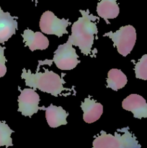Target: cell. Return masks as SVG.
Returning a JSON list of instances; mask_svg holds the SVG:
<instances>
[{
	"mask_svg": "<svg viewBox=\"0 0 147 148\" xmlns=\"http://www.w3.org/2000/svg\"><path fill=\"white\" fill-rule=\"evenodd\" d=\"M82 17L74 23L71 27V35L68 40L74 46H78L83 54L88 56L92 51L95 35H97L98 30L95 21L99 17L89 13V10H79Z\"/></svg>",
	"mask_w": 147,
	"mask_h": 148,
	"instance_id": "1",
	"label": "cell"
},
{
	"mask_svg": "<svg viewBox=\"0 0 147 148\" xmlns=\"http://www.w3.org/2000/svg\"><path fill=\"white\" fill-rule=\"evenodd\" d=\"M44 70V72L37 71L35 73H32L30 69L26 70L23 69L21 78L24 79L27 86L30 87L35 90L38 89L43 92L50 93L55 97L59 96L63 91L70 90V89L63 87L66 82L59 75L45 68Z\"/></svg>",
	"mask_w": 147,
	"mask_h": 148,
	"instance_id": "2",
	"label": "cell"
},
{
	"mask_svg": "<svg viewBox=\"0 0 147 148\" xmlns=\"http://www.w3.org/2000/svg\"><path fill=\"white\" fill-rule=\"evenodd\" d=\"M122 134L115 132V135L101 131L100 134L94 140V148H140L136 137L129 131V127L122 129Z\"/></svg>",
	"mask_w": 147,
	"mask_h": 148,
	"instance_id": "3",
	"label": "cell"
},
{
	"mask_svg": "<svg viewBox=\"0 0 147 148\" xmlns=\"http://www.w3.org/2000/svg\"><path fill=\"white\" fill-rule=\"evenodd\" d=\"M103 36H108L113 41V46L122 56H127L131 53L136 40L135 29L131 25L122 26L115 33L110 31L105 33Z\"/></svg>",
	"mask_w": 147,
	"mask_h": 148,
	"instance_id": "4",
	"label": "cell"
},
{
	"mask_svg": "<svg viewBox=\"0 0 147 148\" xmlns=\"http://www.w3.org/2000/svg\"><path fill=\"white\" fill-rule=\"evenodd\" d=\"M78 58L79 56L76 54V49L73 47L70 40H68L66 43L58 46L57 50L54 51L52 61L61 70H71L80 63Z\"/></svg>",
	"mask_w": 147,
	"mask_h": 148,
	"instance_id": "5",
	"label": "cell"
},
{
	"mask_svg": "<svg viewBox=\"0 0 147 148\" xmlns=\"http://www.w3.org/2000/svg\"><path fill=\"white\" fill-rule=\"evenodd\" d=\"M70 25L69 20L59 19L54 13L50 11L43 12L40 20V28L42 33L48 35H55L59 38L69 33L66 27Z\"/></svg>",
	"mask_w": 147,
	"mask_h": 148,
	"instance_id": "6",
	"label": "cell"
},
{
	"mask_svg": "<svg viewBox=\"0 0 147 148\" xmlns=\"http://www.w3.org/2000/svg\"><path fill=\"white\" fill-rule=\"evenodd\" d=\"M40 98L35 90L30 88L20 90L18 97V111L24 116L31 117L40 110Z\"/></svg>",
	"mask_w": 147,
	"mask_h": 148,
	"instance_id": "7",
	"label": "cell"
},
{
	"mask_svg": "<svg viewBox=\"0 0 147 148\" xmlns=\"http://www.w3.org/2000/svg\"><path fill=\"white\" fill-rule=\"evenodd\" d=\"M122 107L126 111H131L134 118L141 119H147V102L138 94H131L122 101Z\"/></svg>",
	"mask_w": 147,
	"mask_h": 148,
	"instance_id": "8",
	"label": "cell"
},
{
	"mask_svg": "<svg viewBox=\"0 0 147 148\" xmlns=\"http://www.w3.org/2000/svg\"><path fill=\"white\" fill-rule=\"evenodd\" d=\"M24 46H28L31 51L35 50H45L49 46V40L40 32H33L30 29H26L22 35Z\"/></svg>",
	"mask_w": 147,
	"mask_h": 148,
	"instance_id": "9",
	"label": "cell"
},
{
	"mask_svg": "<svg viewBox=\"0 0 147 148\" xmlns=\"http://www.w3.org/2000/svg\"><path fill=\"white\" fill-rule=\"evenodd\" d=\"M83 111V119L87 124H92L99 119L103 113V106L101 103L92 99L90 97L85 98L81 103Z\"/></svg>",
	"mask_w": 147,
	"mask_h": 148,
	"instance_id": "10",
	"label": "cell"
},
{
	"mask_svg": "<svg viewBox=\"0 0 147 148\" xmlns=\"http://www.w3.org/2000/svg\"><path fill=\"white\" fill-rule=\"evenodd\" d=\"M40 109L46 111V118L48 124L51 128H56L61 125L67 124L66 118L69 113L66 112L61 106L50 104L48 108L42 107Z\"/></svg>",
	"mask_w": 147,
	"mask_h": 148,
	"instance_id": "11",
	"label": "cell"
},
{
	"mask_svg": "<svg viewBox=\"0 0 147 148\" xmlns=\"http://www.w3.org/2000/svg\"><path fill=\"white\" fill-rule=\"evenodd\" d=\"M17 17L9 12L0 13V43L7 41L17 30Z\"/></svg>",
	"mask_w": 147,
	"mask_h": 148,
	"instance_id": "12",
	"label": "cell"
},
{
	"mask_svg": "<svg viewBox=\"0 0 147 148\" xmlns=\"http://www.w3.org/2000/svg\"><path fill=\"white\" fill-rule=\"evenodd\" d=\"M97 12L99 17L105 20L107 24H110L108 19L116 18L120 12V8L117 0H98Z\"/></svg>",
	"mask_w": 147,
	"mask_h": 148,
	"instance_id": "13",
	"label": "cell"
},
{
	"mask_svg": "<svg viewBox=\"0 0 147 148\" xmlns=\"http://www.w3.org/2000/svg\"><path fill=\"white\" fill-rule=\"evenodd\" d=\"M128 82L127 77L120 69H112L108 72L107 79V88L114 91L124 88Z\"/></svg>",
	"mask_w": 147,
	"mask_h": 148,
	"instance_id": "14",
	"label": "cell"
},
{
	"mask_svg": "<svg viewBox=\"0 0 147 148\" xmlns=\"http://www.w3.org/2000/svg\"><path fill=\"white\" fill-rule=\"evenodd\" d=\"M14 131L10 128L5 121H0V147L5 146L8 147L13 145L11 137V134Z\"/></svg>",
	"mask_w": 147,
	"mask_h": 148,
	"instance_id": "15",
	"label": "cell"
},
{
	"mask_svg": "<svg viewBox=\"0 0 147 148\" xmlns=\"http://www.w3.org/2000/svg\"><path fill=\"white\" fill-rule=\"evenodd\" d=\"M134 71L135 77L143 80H147V54L144 55L135 64Z\"/></svg>",
	"mask_w": 147,
	"mask_h": 148,
	"instance_id": "16",
	"label": "cell"
},
{
	"mask_svg": "<svg viewBox=\"0 0 147 148\" xmlns=\"http://www.w3.org/2000/svg\"><path fill=\"white\" fill-rule=\"evenodd\" d=\"M6 48L0 46V77H2L7 73V67L5 63L7 62L4 56V50Z\"/></svg>",
	"mask_w": 147,
	"mask_h": 148,
	"instance_id": "17",
	"label": "cell"
},
{
	"mask_svg": "<svg viewBox=\"0 0 147 148\" xmlns=\"http://www.w3.org/2000/svg\"><path fill=\"white\" fill-rule=\"evenodd\" d=\"M3 12V10H1V7H0V13H1V12Z\"/></svg>",
	"mask_w": 147,
	"mask_h": 148,
	"instance_id": "18",
	"label": "cell"
},
{
	"mask_svg": "<svg viewBox=\"0 0 147 148\" xmlns=\"http://www.w3.org/2000/svg\"><path fill=\"white\" fill-rule=\"evenodd\" d=\"M37 0H36V3H37Z\"/></svg>",
	"mask_w": 147,
	"mask_h": 148,
	"instance_id": "19",
	"label": "cell"
}]
</instances>
